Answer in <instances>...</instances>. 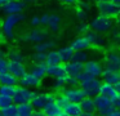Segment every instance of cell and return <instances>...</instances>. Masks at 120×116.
<instances>
[{"label":"cell","instance_id":"1","mask_svg":"<svg viewBox=\"0 0 120 116\" xmlns=\"http://www.w3.org/2000/svg\"><path fill=\"white\" fill-rule=\"evenodd\" d=\"M23 13L4 15L0 21V37L5 41H12L16 39V30L19 25L25 21Z\"/></svg>","mask_w":120,"mask_h":116},{"label":"cell","instance_id":"2","mask_svg":"<svg viewBox=\"0 0 120 116\" xmlns=\"http://www.w3.org/2000/svg\"><path fill=\"white\" fill-rule=\"evenodd\" d=\"M101 80L99 77H93L89 75L81 72L78 76V84L81 86V89L85 92V94L88 97H94L96 94H98L99 86H101Z\"/></svg>","mask_w":120,"mask_h":116},{"label":"cell","instance_id":"3","mask_svg":"<svg viewBox=\"0 0 120 116\" xmlns=\"http://www.w3.org/2000/svg\"><path fill=\"white\" fill-rule=\"evenodd\" d=\"M48 37V32L45 28H43V26H38V27H31L30 30H27L26 32L22 34V41H26L30 44H38L40 41L45 40Z\"/></svg>","mask_w":120,"mask_h":116},{"label":"cell","instance_id":"4","mask_svg":"<svg viewBox=\"0 0 120 116\" xmlns=\"http://www.w3.org/2000/svg\"><path fill=\"white\" fill-rule=\"evenodd\" d=\"M112 25H114L112 18L106 17V15H103V14H98L94 18H92L90 23H89V27H90V30L96 31V32L105 34V32H109V31L111 30Z\"/></svg>","mask_w":120,"mask_h":116},{"label":"cell","instance_id":"5","mask_svg":"<svg viewBox=\"0 0 120 116\" xmlns=\"http://www.w3.org/2000/svg\"><path fill=\"white\" fill-rule=\"evenodd\" d=\"M40 25L50 32H58L61 30L62 19L56 13H43L40 15Z\"/></svg>","mask_w":120,"mask_h":116},{"label":"cell","instance_id":"6","mask_svg":"<svg viewBox=\"0 0 120 116\" xmlns=\"http://www.w3.org/2000/svg\"><path fill=\"white\" fill-rule=\"evenodd\" d=\"M96 8L99 14H103L106 17L112 18V19H115V18H117L120 15V4H116L112 0L98 1L96 4Z\"/></svg>","mask_w":120,"mask_h":116},{"label":"cell","instance_id":"7","mask_svg":"<svg viewBox=\"0 0 120 116\" xmlns=\"http://www.w3.org/2000/svg\"><path fill=\"white\" fill-rule=\"evenodd\" d=\"M56 94L52 92H35L32 94L31 98V105L34 107V110H44V107L48 105L49 102L54 101Z\"/></svg>","mask_w":120,"mask_h":116},{"label":"cell","instance_id":"8","mask_svg":"<svg viewBox=\"0 0 120 116\" xmlns=\"http://www.w3.org/2000/svg\"><path fill=\"white\" fill-rule=\"evenodd\" d=\"M61 92L63 93V95H65L68 101H71V102H76V103H80L81 101L86 97L85 92L81 89V86L79 84H76V85H68V86L63 88Z\"/></svg>","mask_w":120,"mask_h":116},{"label":"cell","instance_id":"9","mask_svg":"<svg viewBox=\"0 0 120 116\" xmlns=\"http://www.w3.org/2000/svg\"><path fill=\"white\" fill-rule=\"evenodd\" d=\"M32 94H34V90L32 89L17 84L16 88H14L13 94H12V99H13V103H16V105H18V103H25V102H30L31 98H32Z\"/></svg>","mask_w":120,"mask_h":116},{"label":"cell","instance_id":"10","mask_svg":"<svg viewBox=\"0 0 120 116\" xmlns=\"http://www.w3.org/2000/svg\"><path fill=\"white\" fill-rule=\"evenodd\" d=\"M25 7H26V4L22 0H7L0 10L4 15L17 14V13H23Z\"/></svg>","mask_w":120,"mask_h":116},{"label":"cell","instance_id":"11","mask_svg":"<svg viewBox=\"0 0 120 116\" xmlns=\"http://www.w3.org/2000/svg\"><path fill=\"white\" fill-rule=\"evenodd\" d=\"M103 71V64L98 62L97 59H88L83 64V72L93 77H101V74Z\"/></svg>","mask_w":120,"mask_h":116},{"label":"cell","instance_id":"12","mask_svg":"<svg viewBox=\"0 0 120 116\" xmlns=\"http://www.w3.org/2000/svg\"><path fill=\"white\" fill-rule=\"evenodd\" d=\"M93 99H94V105H96L97 112L101 113V115H107V113H109V111L114 107L112 101L110 99V98L105 97V95L99 94V93L94 95Z\"/></svg>","mask_w":120,"mask_h":116},{"label":"cell","instance_id":"13","mask_svg":"<svg viewBox=\"0 0 120 116\" xmlns=\"http://www.w3.org/2000/svg\"><path fill=\"white\" fill-rule=\"evenodd\" d=\"M41 79H39L38 76H35L34 74H31L30 71H27L26 74L23 75L22 77L18 79V84L22 85V86H26V88H30V89L35 90L41 85Z\"/></svg>","mask_w":120,"mask_h":116},{"label":"cell","instance_id":"14","mask_svg":"<svg viewBox=\"0 0 120 116\" xmlns=\"http://www.w3.org/2000/svg\"><path fill=\"white\" fill-rule=\"evenodd\" d=\"M7 70H8L11 74H13L17 79L22 77L27 72V66L26 62H18V61H8V66H7Z\"/></svg>","mask_w":120,"mask_h":116},{"label":"cell","instance_id":"15","mask_svg":"<svg viewBox=\"0 0 120 116\" xmlns=\"http://www.w3.org/2000/svg\"><path fill=\"white\" fill-rule=\"evenodd\" d=\"M103 67L120 71V54L116 53V52H110V53H107L105 56Z\"/></svg>","mask_w":120,"mask_h":116},{"label":"cell","instance_id":"16","mask_svg":"<svg viewBox=\"0 0 120 116\" xmlns=\"http://www.w3.org/2000/svg\"><path fill=\"white\" fill-rule=\"evenodd\" d=\"M66 70H65V63L60 62L56 64H47V77L50 79H57V77L65 76Z\"/></svg>","mask_w":120,"mask_h":116},{"label":"cell","instance_id":"17","mask_svg":"<svg viewBox=\"0 0 120 116\" xmlns=\"http://www.w3.org/2000/svg\"><path fill=\"white\" fill-rule=\"evenodd\" d=\"M83 64H84L83 62H78V61H74V59L66 62L65 63L66 74H67L68 76H72V77H76V79H78V76L83 72Z\"/></svg>","mask_w":120,"mask_h":116},{"label":"cell","instance_id":"18","mask_svg":"<svg viewBox=\"0 0 120 116\" xmlns=\"http://www.w3.org/2000/svg\"><path fill=\"white\" fill-rule=\"evenodd\" d=\"M101 77H102V81L110 82V84L115 85V84H117V82L120 81V71L103 67V71H102V74H101Z\"/></svg>","mask_w":120,"mask_h":116},{"label":"cell","instance_id":"19","mask_svg":"<svg viewBox=\"0 0 120 116\" xmlns=\"http://www.w3.org/2000/svg\"><path fill=\"white\" fill-rule=\"evenodd\" d=\"M79 105H80V107H81V115H84V116H92L97 112L93 97H88V95H86Z\"/></svg>","mask_w":120,"mask_h":116},{"label":"cell","instance_id":"20","mask_svg":"<svg viewBox=\"0 0 120 116\" xmlns=\"http://www.w3.org/2000/svg\"><path fill=\"white\" fill-rule=\"evenodd\" d=\"M63 116H81V107L79 103L67 101L65 105H62Z\"/></svg>","mask_w":120,"mask_h":116},{"label":"cell","instance_id":"21","mask_svg":"<svg viewBox=\"0 0 120 116\" xmlns=\"http://www.w3.org/2000/svg\"><path fill=\"white\" fill-rule=\"evenodd\" d=\"M27 71L34 74L39 79L44 80L47 77V64H45V62H32L31 66L27 67Z\"/></svg>","mask_w":120,"mask_h":116},{"label":"cell","instance_id":"22","mask_svg":"<svg viewBox=\"0 0 120 116\" xmlns=\"http://www.w3.org/2000/svg\"><path fill=\"white\" fill-rule=\"evenodd\" d=\"M70 45L74 50H88L90 48V43H89V39L86 37V35L76 36L70 43Z\"/></svg>","mask_w":120,"mask_h":116},{"label":"cell","instance_id":"23","mask_svg":"<svg viewBox=\"0 0 120 116\" xmlns=\"http://www.w3.org/2000/svg\"><path fill=\"white\" fill-rule=\"evenodd\" d=\"M98 93L102 95H105V97H107V98H110L111 101H114L115 98H116V95L119 94V92H117V89L115 88V85L110 84V82H105V81L101 82Z\"/></svg>","mask_w":120,"mask_h":116},{"label":"cell","instance_id":"24","mask_svg":"<svg viewBox=\"0 0 120 116\" xmlns=\"http://www.w3.org/2000/svg\"><path fill=\"white\" fill-rule=\"evenodd\" d=\"M85 35H86V37L89 39L90 48H101L102 45H105V39L99 32H96V31H93V30H89Z\"/></svg>","mask_w":120,"mask_h":116},{"label":"cell","instance_id":"25","mask_svg":"<svg viewBox=\"0 0 120 116\" xmlns=\"http://www.w3.org/2000/svg\"><path fill=\"white\" fill-rule=\"evenodd\" d=\"M43 112H44V115H47V116H63L62 107H61L56 101H52V102L48 103V105L44 107Z\"/></svg>","mask_w":120,"mask_h":116},{"label":"cell","instance_id":"26","mask_svg":"<svg viewBox=\"0 0 120 116\" xmlns=\"http://www.w3.org/2000/svg\"><path fill=\"white\" fill-rule=\"evenodd\" d=\"M5 57L8 61H18V62H26L25 53L18 48H11L5 52Z\"/></svg>","mask_w":120,"mask_h":116},{"label":"cell","instance_id":"27","mask_svg":"<svg viewBox=\"0 0 120 116\" xmlns=\"http://www.w3.org/2000/svg\"><path fill=\"white\" fill-rule=\"evenodd\" d=\"M56 46V41L52 39H45V40L40 41L38 44H34V50L35 52H43V53H47L50 49H53Z\"/></svg>","mask_w":120,"mask_h":116},{"label":"cell","instance_id":"28","mask_svg":"<svg viewBox=\"0 0 120 116\" xmlns=\"http://www.w3.org/2000/svg\"><path fill=\"white\" fill-rule=\"evenodd\" d=\"M0 84L17 85L18 84V79H17L13 74H11L8 70H4V71H0Z\"/></svg>","mask_w":120,"mask_h":116},{"label":"cell","instance_id":"29","mask_svg":"<svg viewBox=\"0 0 120 116\" xmlns=\"http://www.w3.org/2000/svg\"><path fill=\"white\" fill-rule=\"evenodd\" d=\"M58 50V54H60V58H61V62L62 63H66V62L71 61L72 59V56H74V49L71 48V45H66V46H61Z\"/></svg>","mask_w":120,"mask_h":116},{"label":"cell","instance_id":"30","mask_svg":"<svg viewBox=\"0 0 120 116\" xmlns=\"http://www.w3.org/2000/svg\"><path fill=\"white\" fill-rule=\"evenodd\" d=\"M17 106V116H32L34 107L31 102H25V103H18Z\"/></svg>","mask_w":120,"mask_h":116},{"label":"cell","instance_id":"31","mask_svg":"<svg viewBox=\"0 0 120 116\" xmlns=\"http://www.w3.org/2000/svg\"><path fill=\"white\" fill-rule=\"evenodd\" d=\"M45 64H56V63H60L61 58H60V54H58V50L56 48L50 49L49 52H47V56H45Z\"/></svg>","mask_w":120,"mask_h":116},{"label":"cell","instance_id":"32","mask_svg":"<svg viewBox=\"0 0 120 116\" xmlns=\"http://www.w3.org/2000/svg\"><path fill=\"white\" fill-rule=\"evenodd\" d=\"M0 115L3 116H17V106L16 103H11L7 107L0 110Z\"/></svg>","mask_w":120,"mask_h":116},{"label":"cell","instance_id":"33","mask_svg":"<svg viewBox=\"0 0 120 116\" xmlns=\"http://www.w3.org/2000/svg\"><path fill=\"white\" fill-rule=\"evenodd\" d=\"M74 61H78V62H85L89 59V54L86 53V50H75L74 52V56H72Z\"/></svg>","mask_w":120,"mask_h":116},{"label":"cell","instance_id":"34","mask_svg":"<svg viewBox=\"0 0 120 116\" xmlns=\"http://www.w3.org/2000/svg\"><path fill=\"white\" fill-rule=\"evenodd\" d=\"M14 88L16 85H4V84H0V94H4V95H9L12 97L14 92Z\"/></svg>","mask_w":120,"mask_h":116},{"label":"cell","instance_id":"35","mask_svg":"<svg viewBox=\"0 0 120 116\" xmlns=\"http://www.w3.org/2000/svg\"><path fill=\"white\" fill-rule=\"evenodd\" d=\"M45 56H47V53L34 50V53L31 54V61L32 62H44L45 61Z\"/></svg>","mask_w":120,"mask_h":116},{"label":"cell","instance_id":"36","mask_svg":"<svg viewBox=\"0 0 120 116\" xmlns=\"http://www.w3.org/2000/svg\"><path fill=\"white\" fill-rule=\"evenodd\" d=\"M11 103H13V99H12V97H9V95H4V94H0V110L4 107H7L8 105H11Z\"/></svg>","mask_w":120,"mask_h":116},{"label":"cell","instance_id":"37","mask_svg":"<svg viewBox=\"0 0 120 116\" xmlns=\"http://www.w3.org/2000/svg\"><path fill=\"white\" fill-rule=\"evenodd\" d=\"M76 17H78V19H80V21H84L86 17H88V10L86 9H84V8H81V7H79L78 9H76Z\"/></svg>","mask_w":120,"mask_h":116},{"label":"cell","instance_id":"38","mask_svg":"<svg viewBox=\"0 0 120 116\" xmlns=\"http://www.w3.org/2000/svg\"><path fill=\"white\" fill-rule=\"evenodd\" d=\"M90 30V27H89V23H85V22H81L80 25L78 26V32L81 34V35H85L88 31Z\"/></svg>","mask_w":120,"mask_h":116},{"label":"cell","instance_id":"39","mask_svg":"<svg viewBox=\"0 0 120 116\" xmlns=\"http://www.w3.org/2000/svg\"><path fill=\"white\" fill-rule=\"evenodd\" d=\"M29 23H30V26L31 27H38V26H41L40 25V15H32L31 18H30V21H29Z\"/></svg>","mask_w":120,"mask_h":116},{"label":"cell","instance_id":"40","mask_svg":"<svg viewBox=\"0 0 120 116\" xmlns=\"http://www.w3.org/2000/svg\"><path fill=\"white\" fill-rule=\"evenodd\" d=\"M7 66H8V59H7V57L0 56V71L7 70Z\"/></svg>","mask_w":120,"mask_h":116},{"label":"cell","instance_id":"41","mask_svg":"<svg viewBox=\"0 0 120 116\" xmlns=\"http://www.w3.org/2000/svg\"><path fill=\"white\" fill-rule=\"evenodd\" d=\"M107 116H120V108H117V107H112L111 110L109 111Z\"/></svg>","mask_w":120,"mask_h":116},{"label":"cell","instance_id":"42","mask_svg":"<svg viewBox=\"0 0 120 116\" xmlns=\"http://www.w3.org/2000/svg\"><path fill=\"white\" fill-rule=\"evenodd\" d=\"M58 1L63 3V4H67V5H74V4H78L80 0H58Z\"/></svg>","mask_w":120,"mask_h":116},{"label":"cell","instance_id":"43","mask_svg":"<svg viewBox=\"0 0 120 116\" xmlns=\"http://www.w3.org/2000/svg\"><path fill=\"white\" fill-rule=\"evenodd\" d=\"M112 105H114V107L120 108V93L116 95V98H115V99L112 101Z\"/></svg>","mask_w":120,"mask_h":116},{"label":"cell","instance_id":"44","mask_svg":"<svg viewBox=\"0 0 120 116\" xmlns=\"http://www.w3.org/2000/svg\"><path fill=\"white\" fill-rule=\"evenodd\" d=\"M32 116H44V112H43V110H34Z\"/></svg>","mask_w":120,"mask_h":116},{"label":"cell","instance_id":"45","mask_svg":"<svg viewBox=\"0 0 120 116\" xmlns=\"http://www.w3.org/2000/svg\"><path fill=\"white\" fill-rule=\"evenodd\" d=\"M22 1H23L25 4H34V3L39 1V0H22Z\"/></svg>","mask_w":120,"mask_h":116},{"label":"cell","instance_id":"46","mask_svg":"<svg viewBox=\"0 0 120 116\" xmlns=\"http://www.w3.org/2000/svg\"><path fill=\"white\" fill-rule=\"evenodd\" d=\"M114 37H115V40H116V41H119V43H120V32H117V31H116L115 35H114Z\"/></svg>","mask_w":120,"mask_h":116},{"label":"cell","instance_id":"47","mask_svg":"<svg viewBox=\"0 0 120 116\" xmlns=\"http://www.w3.org/2000/svg\"><path fill=\"white\" fill-rule=\"evenodd\" d=\"M0 56H5V50H4L1 46H0Z\"/></svg>","mask_w":120,"mask_h":116},{"label":"cell","instance_id":"48","mask_svg":"<svg viewBox=\"0 0 120 116\" xmlns=\"http://www.w3.org/2000/svg\"><path fill=\"white\" fill-rule=\"evenodd\" d=\"M115 22H116V25H117V26H120V15H119L117 18H115Z\"/></svg>","mask_w":120,"mask_h":116},{"label":"cell","instance_id":"49","mask_svg":"<svg viewBox=\"0 0 120 116\" xmlns=\"http://www.w3.org/2000/svg\"><path fill=\"white\" fill-rule=\"evenodd\" d=\"M115 88H116V89H117V92L120 93V81L117 82V84H115Z\"/></svg>","mask_w":120,"mask_h":116},{"label":"cell","instance_id":"50","mask_svg":"<svg viewBox=\"0 0 120 116\" xmlns=\"http://www.w3.org/2000/svg\"><path fill=\"white\" fill-rule=\"evenodd\" d=\"M5 1H7V0H0V9H1V7H3V4H4Z\"/></svg>","mask_w":120,"mask_h":116},{"label":"cell","instance_id":"51","mask_svg":"<svg viewBox=\"0 0 120 116\" xmlns=\"http://www.w3.org/2000/svg\"><path fill=\"white\" fill-rule=\"evenodd\" d=\"M114 3H116V4H120V0H112Z\"/></svg>","mask_w":120,"mask_h":116},{"label":"cell","instance_id":"52","mask_svg":"<svg viewBox=\"0 0 120 116\" xmlns=\"http://www.w3.org/2000/svg\"><path fill=\"white\" fill-rule=\"evenodd\" d=\"M96 3H98V1H106V0H94Z\"/></svg>","mask_w":120,"mask_h":116}]
</instances>
